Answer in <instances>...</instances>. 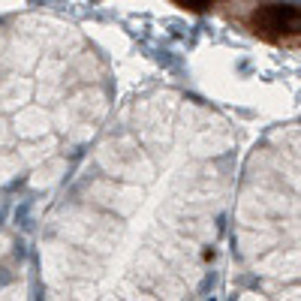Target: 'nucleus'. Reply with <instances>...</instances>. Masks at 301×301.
<instances>
[{
  "instance_id": "obj_1",
  "label": "nucleus",
  "mask_w": 301,
  "mask_h": 301,
  "mask_svg": "<svg viewBox=\"0 0 301 301\" xmlns=\"http://www.w3.org/2000/svg\"><path fill=\"white\" fill-rule=\"evenodd\" d=\"M238 21L253 36L274 45H301V6L280 0H256Z\"/></svg>"
},
{
  "instance_id": "obj_2",
  "label": "nucleus",
  "mask_w": 301,
  "mask_h": 301,
  "mask_svg": "<svg viewBox=\"0 0 301 301\" xmlns=\"http://www.w3.org/2000/svg\"><path fill=\"white\" fill-rule=\"evenodd\" d=\"M172 3L187 9V12H211V9L223 6V0H172Z\"/></svg>"
}]
</instances>
